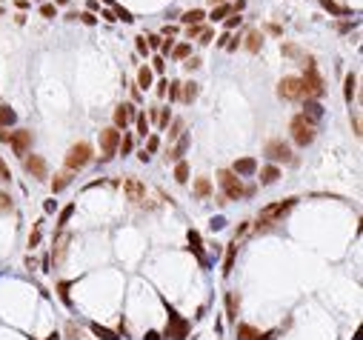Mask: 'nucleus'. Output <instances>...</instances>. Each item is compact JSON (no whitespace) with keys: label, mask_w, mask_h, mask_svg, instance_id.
<instances>
[{"label":"nucleus","mask_w":363,"mask_h":340,"mask_svg":"<svg viewBox=\"0 0 363 340\" xmlns=\"http://www.w3.org/2000/svg\"><path fill=\"white\" fill-rule=\"evenodd\" d=\"M166 312H169V320H166V329H163V335H160V340H186L189 332H192V323L186 317H181L169 303H166Z\"/></svg>","instance_id":"1"},{"label":"nucleus","mask_w":363,"mask_h":340,"mask_svg":"<svg viewBox=\"0 0 363 340\" xmlns=\"http://www.w3.org/2000/svg\"><path fill=\"white\" fill-rule=\"evenodd\" d=\"M217 180H220V189H223V194L229 197V200H240L243 194H252L243 183H240V177L234 174L232 169H223V171H217Z\"/></svg>","instance_id":"2"},{"label":"nucleus","mask_w":363,"mask_h":340,"mask_svg":"<svg viewBox=\"0 0 363 340\" xmlns=\"http://www.w3.org/2000/svg\"><path fill=\"white\" fill-rule=\"evenodd\" d=\"M297 200L295 197H289V200H281V203H272V206H263L260 209V215H258V226H269V223H278L281 218H286L289 212H292V206Z\"/></svg>","instance_id":"3"},{"label":"nucleus","mask_w":363,"mask_h":340,"mask_svg":"<svg viewBox=\"0 0 363 340\" xmlns=\"http://www.w3.org/2000/svg\"><path fill=\"white\" fill-rule=\"evenodd\" d=\"M289 132H292V137H295V143H300V146H309L314 137H317V132H314V123H312V120H306L303 115H295V118H292V123H289Z\"/></svg>","instance_id":"4"},{"label":"nucleus","mask_w":363,"mask_h":340,"mask_svg":"<svg viewBox=\"0 0 363 340\" xmlns=\"http://www.w3.org/2000/svg\"><path fill=\"white\" fill-rule=\"evenodd\" d=\"M309 66H306V74L300 77V83H303V95L306 97H323V77L317 74V66H314V60H306Z\"/></svg>","instance_id":"5"},{"label":"nucleus","mask_w":363,"mask_h":340,"mask_svg":"<svg viewBox=\"0 0 363 340\" xmlns=\"http://www.w3.org/2000/svg\"><path fill=\"white\" fill-rule=\"evenodd\" d=\"M86 163H92V146H89V143H75L66 154V169L78 171V169H83Z\"/></svg>","instance_id":"6"},{"label":"nucleus","mask_w":363,"mask_h":340,"mask_svg":"<svg viewBox=\"0 0 363 340\" xmlns=\"http://www.w3.org/2000/svg\"><path fill=\"white\" fill-rule=\"evenodd\" d=\"M263 154L269 157V160H275V163H292L295 160V154H292V149H289V143H283V140H269L266 143Z\"/></svg>","instance_id":"7"},{"label":"nucleus","mask_w":363,"mask_h":340,"mask_svg":"<svg viewBox=\"0 0 363 340\" xmlns=\"http://www.w3.org/2000/svg\"><path fill=\"white\" fill-rule=\"evenodd\" d=\"M117 143H120V132H117L115 126H109V129H103V132H100V149H103V154H100V160H103V163L115 157V152H117Z\"/></svg>","instance_id":"8"},{"label":"nucleus","mask_w":363,"mask_h":340,"mask_svg":"<svg viewBox=\"0 0 363 340\" xmlns=\"http://www.w3.org/2000/svg\"><path fill=\"white\" fill-rule=\"evenodd\" d=\"M278 95H281L283 100H300V97H303V83H300V77L286 74L281 83H278Z\"/></svg>","instance_id":"9"},{"label":"nucleus","mask_w":363,"mask_h":340,"mask_svg":"<svg viewBox=\"0 0 363 340\" xmlns=\"http://www.w3.org/2000/svg\"><path fill=\"white\" fill-rule=\"evenodd\" d=\"M9 143H12L15 154L26 157V154H29V149H32V132H26V129H17V132H12Z\"/></svg>","instance_id":"10"},{"label":"nucleus","mask_w":363,"mask_h":340,"mask_svg":"<svg viewBox=\"0 0 363 340\" xmlns=\"http://www.w3.org/2000/svg\"><path fill=\"white\" fill-rule=\"evenodd\" d=\"M23 166H26V171H29L32 177H37V180L49 174V166H46V160H43L40 154H26V157H23Z\"/></svg>","instance_id":"11"},{"label":"nucleus","mask_w":363,"mask_h":340,"mask_svg":"<svg viewBox=\"0 0 363 340\" xmlns=\"http://www.w3.org/2000/svg\"><path fill=\"white\" fill-rule=\"evenodd\" d=\"M69 243H72V235H69V232H60V235L54 238V249H52V263H54V266H60V263L66 260Z\"/></svg>","instance_id":"12"},{"label":"nucleus","mask_w":363,"mask_h":340,"mask_svg":"<svg viewBox=\"0 0 363 340\" xmlns=\"http://www.w3.org/2000/svg\"><path fill=\"white\" fill-rule=\"evenodd\" d=\"M134 115H137V109H134L132 103H123V106H117V109H115V129H117V132H120V129L126 132V126H129V123L134 120Z\"/></svg>","instance_id":"13"},{"label":"nucleus","mask_w":363,"mask_h":340,"mask_svg":"<svg viewBox=\"0 0 363 340\" xmlns=\"http://www.w3.org/2000/svg\"><path fill=\"white\" fill-rule=\"evenodd\" d=\"M123 192H126V197H129L132 203H140V200L146 197V186H143L137 177H126V180H123Z\"/></svg>","instance_id":"14"},{"label":"nucleus","mask_w":363,"mask_h":340,"mask_svg":"<svg viewBox=\"0 0 363 340\" xmlns=\"http://www.w3.org/2000/svg\"><path fill=\"white\" fill-rule=\"evenodd\" d=\"M234 174L240 177V174H255L258 171V160L255 157H240V160H234Z\"/></svg>","instance_id":"15"},{"label":"nucleus","mask_w":363,"mask_h":340,"mask_svg":"<svg viewBox=\"0 0 363 340\" xmlns=\"http://www.w3.org/2000/svg\"><path fill=\"white\" fill-rule=\"evenodd\" d=\"M186 149H189V137L183 135L181 140H178V146L166 152V160H172V163H181V157H183V152H186Z\"/></svg>","instance_id":"16"},{"label":"nucleus","mask_w":363,"mask_h":340,"mask_svg":"<svg viewBox=\"0 0 363 340\" xmlns=\"http://www.w3.org/2000/svg\"><path fill=\"white\" fill-rule=\"evenodd\" d=\"M237 312H240V297L234 291H226V315H229V320H237Z\"/></svg>","instance_id":"17"},{"label":"nucleus","mask_w":363,"mask_h":340,"mask_svg":"<svg viewBox=\"0 0 363 340\" xmlns=\"http://www.w3.org/2000/svg\"><path fill=\"white\" fill-rule=\"evenodd\" d=\"M198 92H200V86L192 80V83H181V100L183 103H192L195 97H198Z\"/></svg>","instance_id":"18"},{"label":"nucleus","mask_w":363,"mask_h":340,"mask_svg":"<svg viewBox=\"0 0 363 340\" xmlns=\"http://www.w3.org/2000/svg\"><path fill=\"white\" fill-rule=\"evenodd\" d=\"M278 177H281V169H278V166H263V169H260V183H263V186H272Z\"/></svg>","instance_id":"19"},{"label":"nucleus","mask_w":363,"mask_h":340,"mask_svg":"<svg viewBox=\"0 0 363 340\" xmlns=\"http://www.w3.org/2000/svg\"><path fill=\"white\" fill-rule=\"evenodd\" d=\"M258 338H260V332H258L255 326L237 323V340H258Z\"/></svg>","instance_id":"20"},{"label":"nucleus","mask_w":363,"mask_h":340,"mask_svg":"<svg viewBox=\"0 0 363 340\" xmlns=\"http://www.w3.org/2000/svg\"><path fill=\"white\" fill-rule=\"evenodd\" d=\"M92 335L100 340H120L117 332H112V329H106V326H100V323H92Z\"/></svg>","instance_id":"21"},{"label":"nucleus","mask_w":363,"mask_h":340,"mask_svg":"<svg viewBox=\"0 0 363 340\" xmlns=\"http://www.w3.org/2000/svg\"><path fill=\"white\" fill-rule=\"evenodd\" d=\"M195 194H198L200 200H206V197L212 194V183H209V177H198V180H195Z\"/></svg>","instance_id":"22"},{"label":"nucleus","mask_w":363,"mask_h":340,"mask_svg":"<svg viewBox=\"0 0 363 340\" xmlns=\"http://www.w3.org/2000/svg\"><path fill=\"white\" fill-rule=\"evenodd\" d=\"M260 46H263V34H260V32H249L246 34V49L252 51V54H258Z\"/></svg>","instance_id":"23"},{"label":"nucleus","mask_w":363,"mask_h":340,"mask_svg":"<svg viewBox=\"0 0 363 340\" xmlns=\"http://www.w3.org/2000/svg\"><path fill=\"white\" fill-rule=\"evenodd\" d=\"M69 183H72V171H60V174H54V180H52V192H63Z\"/></svg>","instance_id":"24"},{"label":"nucleus","mask_w":363,"mask_h":340,"mask_svg":"<svg viewBox=\"0 0 363 340\" xmlns=\"http://www.w3.org/2000/svg\"><path fill=\"white\" fill-rule=\"evenodd\" d=\"M15 109H9V106H0V129H6V126H15Z\"/></svg>","instance_id":"25"},{"label":"nucleus","mask_w":363,"mask_h":340,"mask_svg":"<svg viewBox=\"0 0 363 340\" xmlns=\"http://www.w3.org/2000/svg\"><path fill=\"white\" fill-rule=\"evenodd\" d=\"M234 255H237V240H232L229 249H226V260H223V274L232 272V266H234Z\"/></svg>","instance_id":"26"},{"label":"nucleus","mask_w":363,"mask_h":340,"mask_svg":"<svg viewBox=\"0 0 363 340\" xmlns=\"http://www.w3.org/2000/svg\"><path fill=\"white\" fill-rule=\"evenodd\" d=\"M189 249H192L200 260H206V257H203V246H200V235L195 232V229H189Z\"/></svg>","instance_id":"27"},{"label":"nucleus","mask_w":363,"mask_h":340,"mask_svg":"<svg viewBox=\"0 0 363 340\" xmlns=\"http://www.w3.org/2000/svg\"><path fill=\"white\" fill-rule=\"evenodd\" d=\"M320 115H323V109H320V103H314V100H306V112H303V118L306 120H317L320 118Z\"/></svg>","instance_id":"28"},{"label":"nucleus","mask_w":363,"mask_h":340,"mask_svg":"<svg viewBox=\"0 0 363 340\" xmlns=\"http://www.w3.org/2000/svg\"><path fill=\"white\" fill-rule=\"evenodd\" d=\"M203 17H206V12H203V9H192V12H186L181 20H183V23H189V26H198Z\"/></svg>","instance_id":"29"},{"label":"nucleus","mask_w":363,"mask_h":340,"mask_svg":"<svg viewBox=\"0 0 363 340\" xmlns=\"http://www.w3.org/2000/svg\"><path fill=\"white\" fill-rule=\"evenodd\" d=\"M355 86H358V74H355V72H349V74H346V89H343V95H346V100H349V103H352L355 92H358Z\"/></svg>","instance_id":"30"},{"label":"nucleus","mask_w":363,"mask_h":340,"mask_svg":"<svg viewBox=\"0 0 363 340\" xmlns=\"http://www.w3.org/2000/svg\"><path fill=\"white\" fill-rule=\"evenodd\" d=\"M137 86H140V89H149V86H152V69L149 66H143L137 72Z\"/></svg>","instance_id":"31"},{"label":"nucleus","mask_w":363,"mask_h":340,"mask_svg":"<svg viewBox=\"0 0 363 340\" xmlns=\"http://www.w3.org/2000/svg\"><path fill=\"white\" fill-rule=\"evenodd\" d=\"M229 12H232L229 3H220V6H215V9H212V20H223Z\"/></svg>","instance_id":"32"},{"label":"nucleus","mask_w":363,"mask_h":340,"mask_svg":"<svg viewBox=\"0 0 363 340\" xmlns=\"http://www.w3.org/2000/svg\"><path fill=\"white\" fill-rule=\"evenodd\" d=\"M175 180H178V183H186V180H189V166H186V163H178V169H175Z\"/></svg>","instance_id":"33"},{"label":"nucleus","mask_w":363,"mask_h":340,"mask_svg":"<svg viewBox=\"0 0 363 340\" xmlns=\"http://www.w3.org/2000/svg\"><path fill=\"white\" fill-rule=\"evenodd\" d=\"M134 123H137V132L146 137V132H149V120H146V115H143V112H137V115H134Z\"/></svg>","instance_id":"34"},{"label":"nucleus","mask_w":363,"mask_h":340,"mask_svg":"<svg viewBox=\"0 0 363 340\" xmlns=\"http://www.w3.org/2000/svg\"><path fill=\"white\" fill-rule=\"evenodd\" d=\"M72 215H75V203H69L66 209L60 212V218H57V226L63 229V226H66V223H69V218H72Z\"/></svg>","instance_id":"35"},{"label":"nucleus","mask_w":363,"mask_h":340,"mask_svg":"<svg viewBox=\"0 0 363 340\" xmlns=\"http://www.w3.org/2000/svg\"><path fill=\"white\" fill-rule=\"evenodd\" d=\"M169 120H172V112H169V109H157V126H160V129L169 126Z\"/></svg>","instance_id":"36"},{"label":"nucleus","mask_w":363,"mask_h":340,"mask_svg":"<svg viewBox=\"0 0 363 340\" xmlns=\"http://www.w3.org/2000/svg\"><path fill=\"white\" fill-rule=\"evenodd\" d=\"M69 289H72V283H69V280H63V283H60V286H57V294H60V300H63V303H72V300H69Z\"/></svg>","instance_id":"37"},{"label":"nucleus","mask_w":363,"mask_h":340,"mask_svg":"<svg viewBox=\"0 0 363 340\" xmlns=\"http://www.w3.org/2000/svg\"><path fill=\"white\" fill-rule=\"evenodd\" d=\"M117 149H120L123 154H129V152H132V137H129V135H126V137H120V143H117Z\"/></svg>","instance_id":"38"},{"label":"nucleus","mask_w":363,"mask_h":340,"mask_svg":"<svg viewBox=\"0 0 363 340\" xmlns=\"http://www.w3.org/2000/svg\"><path fill=\"white\" fill-rule=\"evenodd\" d=\"M175 57H178V60H186V57H189V43H181V46H175Z\"/></svg>","instance_id":"39"},{"label":"nucleus","mask_w":363,"mask_h":340,"mask_svg":"<svg viewBox=\"0 0 363 340\" xmlns=\"http://www.w3.org/2000/svg\"><path fill=\"white\" fill-rule=\"evenodd\" d=\"M66 335H69V340H83L80 338V329H78L75 323H66Z\"/></svg>","instance_id":"40"},{"label":"nucleus","mask_w":363,"mask_h":340,"mask_svg":"<svg viewBox=\"0 0 363 340\" xmlns=\"http://www.w3.org/2000/svg\"><path fill=\"white\" fill-rule=\"evenodd\" d=\"M157 146H160V140H157V137L152 135V137L146 140V149H143V152H146V154H152V152H157Z\"/></svg>","instance_id":"41"},{"label":"nucleus","mask_w":363,"mask_h":340,"mask_svg":"<svg viewBox=\"0 0 363 340\" xmlns=\"http://www.w3.org/2000/svg\"><path fill=\"white\" fill-rule=\"evenodd\" d=\"M166 92H169V97H172V100H181V83H169Z\"/></svg>","instance_id":"42"},{"label":"nucleus","mask_w":363,"mask_h":340,"mask_svg":"<svg viewBox=\"0 0 363 340\" xmlns=\"http://www.w3.org/2000/svg\"><path fill=\"white\" fill-rule=\"evenodd\" d=\"M9 209H12V197L6 192H0V212H9Z\"/></svg>","instance_id":"43"},{"label":"nucleus","mask_w":363,"mask_h":340,"mask_svg":"<svg viewBox=\"0 0 363 340\" xmlns=\"http://www.w3.org/2000/svg\"><path fill=\"white\" fill-rule=\"evenodd\" d=\"M283 49V54H289V57H303V54H300V49H297V46H292V43H286V46H281Z\"/></svg>","instance_id":"44"},{"label":"nucleus","mask_w":363,"mask_h":340,"mask_svg":"<svg viewBox=\"0 0 363 340\" xmlns=\"http://www.w3.org/2000/svg\"><path fill=\"white\" fill-rule=\"evenodd\" d=\"M37 243H40V226H34L32 235H29V246H32V249L37 246Z\"/></svg>","instance_id":"45"},{"label":"nucleus","mask_w":363,"mask_h":340,"mask_svg":"<svg viewBox=\"0 0 363 340\" xmlns=\"http://www.w3.org/2000/svg\"><path fill=\"white\" fill-rule=\"evenodd\" d=\"M12 177V171H9V166H6V160L0 157V180H9Z\"/></svg>","instance_id":"46"},{"label":"nucleus","mask_w":363,"mask_h":340,"mask_svg":"<svg viewBox=\"0 0 363 340\" xmlns=\"http://www.w3.org/2000/svg\"><path fill=\"white\" fill-rule=\"evenodd\" d=\"M80 20L86 23V26H95V23H98V17L92 15V12H83V15H80Z\"/></svg>","instance_id":"47"},{"label":"nucleus","mask_w":363,"mask_h":340,"mask_svg":"<svg viewBox=\"0 0 363 340\" xmlns=\"http://www.w3.org/2000/svg\"><path fill=\"white\" fill-rule=\"evenodd\" d=\"M40 15H43V17H54V6H52V3H43V6H40Z\"/></svg>","instance_id":"48"},{"label":"nucleus","mask_w":363,"mask_h":340,"mask_svg":"<svg viewBox=\"0 0 363 340\" xmlns=\"http://www.w3.org/2000/svg\"><path fill=\"white\" fill-rule=\"evenodd\" d=\"M323 6H326L329 12H335V15H343V12H346V9H340V6H335L332 0H323Z\"/></svg>","instance_id":"49"},{"label":"nucleus","mask_w":363,"mask_h":340,"mask_svg":"<svg viewBox=\"0 0 363 340\" xmlns=\"http://www.w3.org/2000/svg\"><path fill=\"white\" fill-rule=\"evenodd\" d=\"M183 132V120H175V126H172V132H169V137H178Z\"/></svg>","instance_id":"50"},{"label":"nucleus","mask_w":363,"mask_h":340,"mask_svg":"<svg viewBox=\"0 0 363 340\" xmlns=\"http://www.w3.org/2000/svg\"><path fill=\"white\" fill-rule=\"evenodd\" d=\"M137 51H140V54H146V51H149V43H146V37H137Z\"/></svg>","instance_id":"51"},{"label":"nucleus","mask_w":363,"mask_h":340,"mask_svg":"<svg viewBox=\"0 0 363 340\" xmlns=\"http://www.w3.org/2000/svg\"><path fill=\"white\" fill-rule=\"evenodd\" d=\"M152 66H155V72H163V69H166V60H163V57H155V60H152Z\"/></svg>","instance_id":"52"},{"label":"nucleus","mask_w":363,"mask_h":340,"mask_svg":"<svg viewBox=\"0 0 363 340\" xmlns=\"http://www.w3.org/2000/svg\"><path fill=\"white\" fill-rule=\"evenodd\" d=\"M186 69H198L200 66V57H186V63H183Z\"/></svg>","instance_id":"53"},{"label":"nucleus","mask_w":363,"mask_h":340,"mask_svg":"<svg viewBox=\"0 0 363 340\" xmlns=\"http://www.w3.org/2000/svg\"><path fill=\"white\" fill-rule=\"evenodd\" d=\"M352 129H355V135L361 137V118H358V115L352 118Z\"/></svg>","instance_id":"54"},{"label":"nucleus","mask_w":363,"mask_h":340,"mask_svg":"<svg viewBox=\"0 0 363 340\" xmlns=\"http://www.w3.org/2000/svg\"><path fill=\"white\" fill-rule=\"evenodd\" d=\"M200 32H203L200 26H189V40H192V37H200Z\"/></svg>","instance_id":"55"},{"label":"nucleus","mask_w":363,"mask_h":340,"mask_svg":"<svg viewBox=\"0 0 363 340\" xmlns=\"http://www.w3.org/2000/svg\"><path fill=\"white\" fill-rule=\"evenodd\" d=\"M237 23H240V17H229V20H226V32H229V29H234Z\"/></svg>","instance_id":"56"},{"label":"nucleus","mask_w":363,"mask_h":340,"mask_svg":"<svg viewBox=\"0 0 363 340\" xmlns=\"http://www.w3.org/2000/svg\"><path fill=\"white\" fill-rule=\"evenodd\" d=\"M209 40H212V32H209V29H203V32H200V43H209Z\"/></svg>","instance_id":"57"},{"label":"nucleus","mask_w":363,"mask_h":340,"mask_svg":"<svg viewBox=\"0 0 363 340\" xmlns=\"http://www.w3.org/2000/svg\"><path fill=\"white\" fill-rule=\"evenodd\" d=\"M166 89H169V80H160L157 83V95H166Z\"/></svg>","instance_id":"58"},{"label":"nucleus","mask_w":363,"mask_h":340,"mask_svg":"<svg viewBox=\"0 0 363 340\" xmlns=\"http://www.w3.org/2000/svg\"><path fill=\"white\" fill-rule=\"evenodd\" d=\"M223 226H226V220H223V218H215V220H212V229H223Z\"/></svg>","instance_id":"59"},{"label":"nucleus","mask_w":363,"mask_h":340,"mask_svg":"<svg viewBox=\"0 0 363 340\" xmlns=\"http://www.w3.org/2000/svg\"><path fill=\"white\" fill-rule=\"evenodd\" d=\"M143 340H160V332H146V338Z\"/></svg>","instance_id":"60"},{"label":"nucleus","mask_w":363,"mask_h":340,"mask_svg":"<svg viewBox=\"0 0 363 340\" xmlns=\"http://www.w3.org/2000/svg\"><path fill=\"white\" fill-rule=\"evenodd\" d=\"M9 137H12V132H6V129H0V140H3V143H9Z\"/></svg>","instance_id":"61"},{"label":"nucleus","mask_w":363,"mask_h":340,"mask_svg":"<svg viewBox=\"0 0 363 340\" xmlns=\"http://www.w3.org/2000/svg\"><path fill=\"white\" fill-rule=\"evenodd\" d=\"M46 340H60V335H57V332H54V335H49V338Z\"/></svg>","instance_id":"62"},{"label":"nucleus","mask_w":363,"mask_h":340,"mask_svg":"<svg viewBox=\"0 0 363 340\" xmlns=\"http://www.w3.org/2000/svg\"><path fill=\"white\" fill-rule=\"evenodd\" d=\"M209 3H212V6H220V3H226V0H209Z\"/></svg>","instance_id":"63"},{"label":"nucleus","mask_w":363,"mask_h":340,"mask_svg":"<svg viewBox=\"0 0 363 340\" xmlns=\"http://www.w3.org/2000/svg\"><path fill=\"white\" fill-rule=\"evenodd\" d=\"M103 3H109V6H112V9H115V3H112V0H103Z\"/></svg>","instance_id":"64"}]
</instances>
